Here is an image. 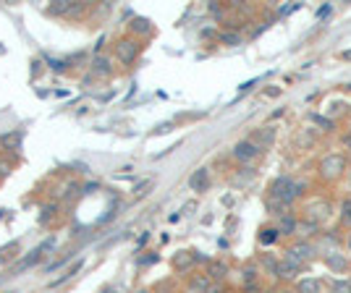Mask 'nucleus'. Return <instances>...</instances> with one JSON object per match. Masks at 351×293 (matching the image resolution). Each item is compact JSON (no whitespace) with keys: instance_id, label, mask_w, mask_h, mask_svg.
<instances>
[{"instance_id":"1","label":"nucleus","mask_w":351,"mask_h":293,"mask_svg":"<svg viewBox=\"0 0 351 293\" xmlns=\"http://www.w3.org/2000/svg\"><path fill=\"white\" fill-rule=\"evenodd\" d=\"M53 246H55V241H53V238H48V241H45V243H40V246H37V249H34V251H32L29 256H24V259H21V262H19V264L14 267V272L19 275V272H24L27 267H34V264H37V262L42 259V251L53 249Z\"/></svg>"},{"instance_id":"2","label":"nucleus","mask_w":351,"mask_h":293,"mask_svg":"<svg viewBox=\"0 0 351 293\" xmlns=\"http://www.w3.org/2000/svg\"><path fill=\"white\" fill-rule=\"evenodd\" d=\"M312 254H314V249H312L309 243H296L291 251H286V259L301 267L304 262H309V259H312Z\"/></svg>"},{"instance_id":"3","label":"nucleus","mask_w":351,"mask_h":293,"mask_svg":"<svg viewBox=\"0 0 351 293\" xmlns=\"http://www.w3.org/2000/svg\"><path fill=\"white\" fill-rule=\"evenodd\" d=\"M260 152H262V149L257 147L254 142H239L236 147H233V155H236L241 162H252L257 155H260Z\"/></svg>"},{"instance_id":"4","label":"nucleus","mask_w":351,"mask_h":293,"mask_svg":"<svg viewBox=\"0 0 351 293\" xmlns=\"http://www.w3.org/2000/svg\"><path fill=\"white\" fill-rule=\"evenodd\" d=\"M115 55H118L121 63H131L136 58V45L131 40H121L118 45H115Z\"/></svg>"},{"instance_id":"5","label":"nucleus","mask_w":351,"mask_h":293,"mask_svg":"<svg viewBox=\"0 0 351 293\" xmlns=\"http://www.w3.org/2000/svg\"><path fill=\"white\" fill-rule=\"evenodd\" d=\"M343 165H346V160H343V157H338V155L327 157V160L322 162V175H325V178H335V175L343 170Z\"/></svg>"},{"instance_id":"6","label":"nucleus","mask_w":351,"mask_h":293,"mask_svg":"<svg viewBox=\"0 0 351 293\" xmlns=\"http://www.w3.org/2000/svg\"><path fill=\"white\" fill-rule=\"evenodd\" d=\"M325 264L330 267V269H335V272H346L348 269V259L343 254H327L325 256Z\"/></svg>"},{"instance_id":"7","label":"nucleus","mask_w":351,"mask_h":293,"mask_svg":"<svg viewBox=\"0 0 351 293\" xmlns=\"http://www.w3.org/2000/svg\"><path fill=\"white\" fill-rule=\"evenodd\" d=\"M189 186H192L194 191H205V189H207V170H205V168H200V170H197V173L192 175Z\"/></svg>"},{"instance_id":"8","label":"nucleus","mask_w":351,"mask_h":293,"mask_svg":"<svg viewBox=\"0 0 351 293\" xmlns=\"http://www.w3.org/2000/svg\"><path fill=\"white\" fill-rule=\"evenodd\" d=\"M296 272H299V264H294V262L283 259V262L278 264V272H275V275H278V277H286V280H288V277H294Z\"/></svg>"},{"instance_id":"9","label":"nucleus","mask_w":351,"mask_h":293,"mask_svg":"<svg viewBox=\"0 0 351 293\" xmlns=\"http://www.w3.org/2000/svg\"><path fill=\"white\" fill-rule=\"evenodd\" d=\"M320 290H322V283L317 277H307L299 283V293H320Z\"/></svg>"},{"instance_id":"10","label":"nucleus","mask_w":351,"mask_h":293,"mask_svg":"<svg viewBox=\"0 0 351 293\" xmlns=\"http://www.w3.org/2000/svg\"><path fill=\"white\" fill-rule=\"evenodd\" d=\"M226 272H228V267H226L223 262H210V269H207L210 280H223Z\"/></svg>"},{"instance_id":"11","label":"nucleus","mask_w":351,"mask_h":293,"mask_svg":"<svg viewBox=\"0 0 351 293\" xmlns=\"http://www.w3.org/2000/svg\"><path fill=\"white\" fill-rule=\"evenodd\" d=\"M71 11H74V6L68 3V0H58V3H53L50 8H48V14H53V16H61V14H68L71 16Z\"/></svg>"},{"instance_id":"12","label":"nucleus","mask_w":351,"mask_h":293,"mask_svg":"<svg viewBox=\"0 0 351 293\" xmlns=\"http://www.w3.org/2000/svg\"><path fill=\"white\" fill-rule=\"evenodd\" d=\"M192 262H194V254L192 251H181V254H176V259H173V264L179 267V269H189Z\"/></svg>"},{"instance_id":"13","label":"nucleus","mask_w":351,"mask_h":293,"mask_svg":"<svg viewBox=\"0 0 351 293\" xmlns=\"http://www.w3.org/2000/svg\"><path fill=\"white\" fill-rule=\"evenodd\" d=\"M92 66H95V74H100V76H108L113 71L108 58H95V63H92Z\"/></svg>"},{"instance_id":"14","label":"nucleus","mask_w":351,"mask_h":293,"mask_svg":"<svg viewBox=\"0 0 351 293\" xmlns=\"http://www.w3.org/2000/svg\"><path fill=\"white\" fill-rule=\"evenodd\" d=\"M81 264H84V262H81V259H79V262H76V264H74L71 269H68V272H66V275H61V277H58V280H53V283H50V285L55 288V285H61V283H66V280H68V277H74V275L79 272V269H81Z\"/></svg>"},{"instance_id":"15","label":"nucleus","mask_w":351,"mask_h":293,"mask_svg":"<svg viewBox=\"0 0 351 293\" xmlns=\"http://www.w3.org/2000/svg\"><path fill=\"white\" fill-rule=\"evenodd\" d=\"M220 42H223V45H231V48H236V45H241V37H239L236 32H223V34H220Z\"/></svg>"},{"instance_id":"16","label":"nucleus","mask_w":351,"mask_h":293,"mask_svg":"<svg viewBox=\"0 0 351 293\" xmlns=\"http://www.w3.org/2000/svg\"><path fill=\"white\" fill-rule=\"evenodd\" d=\"M330 293H351V283H348V280H333V283H330Z\"/></svg>"},{"instance_id":"17","label":"nucleus","mask_w":351,"mask_h":293,"mask_svg":"<svg viewBox=\"0 0 351 293\" xmlns=\"http://www.w3.org/2000/svg\"><path fill=\"white\" fill-rule=\"evenodd\" d=\"M3 144L11 147V149H19V144H21V134H11V136L6 134V136H3Z\"/></svg>"},{"instance_id":"18","label":"nucleus","mask_w":351,"mask_h":293,"mask_svg":"<svg viewBox=\"0 0 351 293\" xmlns=\"http://www.w3.org/2000/svg\"><path fill=\"white\" fill-rule=\"evenodd\" d=\"M192 288L194 290H207L210 288V277H194L192 280Z\"/></svg>"},{"instance_id":"19","label":"nucleus","mask_w":351,"mask_h":293,"mask_svg":"<svg viewBox=\"0 0 351 293\" xmlns=\"http://www.w3.org/2000/svg\"><path fill=\"white\" fill-rule=\"evenodd\" d=\"M275 238H278V230H262V236H260L262 243H273Z\"/></svg>"},{"instance_id":"20","label":"nucleus","mask_w":351,"mask_h":293,"mask_svg":"<svg viewBox=\"0 0 351 293\" xmlns=\"http://www.w3.org/2000/svg\"><path fill=\"white\" fill-rule=\"evenodd\" d=\"M131 27H136V29H139V32H147V29H149V27H147V21H144V19H136V21H134V24H131Z\"/></svg>"},{"instance_id":"21","label":"nucleus","mask_w":351,"mask_h":293,"mask_svg":"<svg viewBox=\"0 0 351 293\" xmlns=\"http://www.w3.org/2000/svg\"><path fill=\"white\" fill-rule=\"evenodd\" d=\"M170 126H173V123H160V126L155 128V134H165V131H170Z\"/></svg>"},{"instance_id":"22","label":"nucleus","mask_w":351,"mask_h":293,"mask_svg":"<svg viewBox=\"0 0 351 293\" xmlns=\"http://www.w3.org/2000/svg\"><path fill=\"white\" fill-rule=\"evenodd\" d=\"M343 217L351 220V202H343Z\"/></svg>"},{"instance_id":"23","label":"nucleus","mask_w":351,"mask_h":293,"mask_svg":"<svg viewBox=\"0 0 351 293\" xmlns=\"http://www.w3.org/2000/svg\"><path fill=\"white\" fill-rule=\"evenodd\" d=\"M11 173V165H6L3 160H0V175H8Z\"/></svg>"},{"instance_id":"24","label":"nucleus","mask_w":351,"mask_h":293,"mask_svg":"<svg viewBox=\"0 0 351 293\" xmlns=\"http://www.w3.org/2000/svg\"><path fill=\"white\" fill-rule=\"evenodd\" d=\"M327 14H330V6H322V8L317 11V16H327Z\"/></svg>"},{"instance_id":"25","label":"nucleus","mask_w":351,"mask_h":293,"mask_svg":"<svg viewBox=\"0 0 351 293\" xmlns=\"http://www.w3.org/2000/svg\"><path fill=\"white\" fill-rule=\"evenodd\" d=\"M207 293H220V285H213V288H207Z\"/></svg>"},{"instance_id":"26","label":"nucleus","mask_w":351,"mask_h":293,"mask_svg":"<svg viewBox=\"0 0 351 293\" xmlns=\"http://www.w3.org/2000/svg\"><path fill=\"white\" fill-rule=\"evenodd\" d=\"M346 144H348V147H351V136H346Z\"/></svg>"},{"instance_id":"27","label":"nucleus","mask_w":351,"mask_h":293,"mask_svg":"<svg viewBox=\"0 0 351 293\" xmlns=\"http://www.w3.org/2000/svg\"><path fill=\"white\" fill-rule=\"evenodd\" d=\"M267 293H275V290H267Z\"/></svg>"},{"instance_id":"28","label":"nucleus","mask_w":351,"mask_h":293,"mask_svg":"<svg viewBox=\"0 0 351 293\" xmlns=\"http://www.w3.org/2000/svg\"><path fill=\"white\" fill-rule=\"evenodd\" d=\"M348 246H351V238H348Z\"/></svg>"}]
</instances>
